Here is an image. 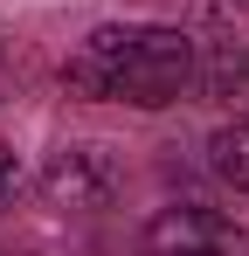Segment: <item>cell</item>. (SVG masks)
Instances as JSON below:
<instances>
[{
	"label": "cell",
	"instance_id": "1",
	"mask_svg": "<svg viewBox=\"0 0 249 256\" xmlns=\"http://www.w3.org/2000/svg\"><path fill=\"white\" fill-rule=\"evenodd\" d=\"M62 90L90 97V104L166 111L187 90H201V42L187 28H160V21H104L62 62Z\"/></svg>",
	"mask_w": 249,
	"mask_h": 256
},
{
	"label": "cell",
	"instance_id": "3",
	"mask_svg": "<svg viewBox=\"0 0 249 256\" xmlns=\"http://www.w3.org/2000/svg\"><path fill=\"white\" fill-rule=\"evenodd\" d=\"M146 250L166 256H249V228H236L222 208H160L146 222Z\"/></svg>",
	"mask_w": 249,
	"mask_h": 256
},
{
	"label": "cell",
	"instance_id": "4",
	"mask_svg": "<svg viewBox=\"0 0 249 256\" xmlns=\"http://www.w3.org/2000/svg\"><path fill=\"white\" fill-rule=\"evenodd\" d=\"M201 97L249 111V48L242 42H208L201 48Z\"/></svg>",
	"mask_w": 249,
	"mask_h": 256
},
{
	"label": "cell",
	"instance_id": "7",
	"mask_svg": "<svg viewBox=\"0 0 249 256\" xmlns=\"http://www.w3.org/2000/svg\"><path fill=\"white\" fill-rule=\"evenodd\" d=\"M138 256H166V250H138Z\"/></svg>",
	"mask_w": 249,
	"mask_h": 256
},
{
	"label": "cell",
	"instance_id": "5",
	"mask_svg": "<svg viewBox=\"0 0 249 256\" xmlns=\"http://www.w3.org/2000/svg\"><path fill=\"white\" fill-rule=\"evenodd\" d=\"M208 166L222 173L236 194H249V118H236V125H222L208 138Z\"/></svg>",
	"mask_w": 249,
	"mask_h": 256
},
{
	"label": "cell",
	"instance_id": "2",
	"mask_svg": "<svg viewBox=\"0 0 249 256\" xmlns=\"http://www.w3.org/2000/svg\"><path fill=\"white\" fill-rule=\"evenodd\" d=\"M124 187V166L111 160V146H62V152H48V166H42V201L62 214H97L111 208Z\"/></svg>",
	"mask_w": 249,
	"mask_h": 256
},
{
	"label": "cell",
	"instance_id": "6",
	"mask_svg": "<svg viewBox=\"0 0 249 256\" xmlns=\"http://www.w3.org/2000/svg\"><path fill=\"white\" fill-rule=\"evenodd\" d=\"M14 201H21V160H14V152L0 146V214L14 208Z\"/></svg>",
	"mask_w": 249,
	"mask_h": 256
}]
</instances>
